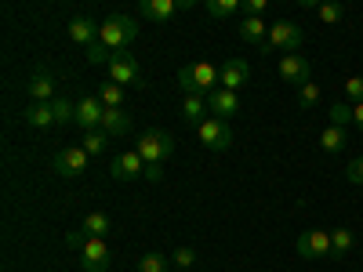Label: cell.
I'll use <instances>...</instances> for the list:
<instances>
[{
  "label": "cell",
  "instance_id": "6da1fadb",
  "mask_svg": "<svg viewBox=\"0 0 363 272\" xmlns=\"http://www.w3.org/2000/svg\"><path fill=\"white\" fill-rule=\"evenodd\" d=\"M178 84H182L186 95L207 98V95H215V91H218V66H211V62H189V66H182Z\"/></svg>",
  "mask_w": 363,
  "mask_h": 272
},
{
  "label": "cell",
  "instance_id": "7a4b0ae2",
  "mask_svg": "<svg viewBox=\"0 0 363 272\" xmlns=\"http://www.w3.org/2000/svg\"><path fill=\"white\" fill-rule=\"evenodd\" d=\"M135 37H138V22H135L131 15H109V18L102 22V29H99V44H106L113 55L124 51Z\"/></svg>",
  "mask_w": 363,
  "mask_h": 272
},
{
  "label": "cell",
  "instance_id": "3957f363",
  "mask_svg": "<svg viewBox=\"0 0 363 272\" xmlns=\"http://www.w3.org/2000/svg\"><path fill=\"white\" fill-rule=\"evenodd\" d=\"M171 153H174V138H171L167 131L149 128V131L138 135V157H142L145 164H164Z\"/></svg>",
  "mask_w": 363,
  "mask_h": 272
},
{
  "label": "cell",
  "instance_id": "277c9868",
  "mask_svg": "<svg viewBox=\"0 0 363 272\" xmlns=\"http://www.w3.org/2000/svg\"><path fill=\"white\" fill-rule=\"evenodd\" d=\"M196 138L203 149H211V153H225V149L233 145V131H229V120H218V116H207L203 124L196 128Z\"/></svg>",
  "mask_w": 363,
  "mask_h": 272
},
{
  "label": "cell",
  "instance_id": "5b68a950",
  "mask_svg": "<svg viewBox=\"0 0 363 272\" xmlns=\"http://www.w3.org/2000/svg\"><path fill=\"white\" fill-rule=\"evenodd\" d=\"M301 40H306V33H301L298 22H272L269 26V47L272 51H284V55H298Z\"/></svg>",
  "mask_w": 363,
  "mask_h": 272
},
{
  "label": "cell",
  "instance_id": "8992f818",
  "mask_svg": "<svg viewBox=\"0 0 363 272\" xmlns=\"http://www.w3.org/2000/svg\"><path fill=\"white\" fill-rule=\"evenodd\" d=\"M113 268V251L106 239L87 236V244L80 247V272H109Z\"/></svg>",
  "mask_w": 363,
  "mask_h": 272
},
{
  "label": "cell",
  "instance_id": "52a82bcc",
  "mask_svg": "<svg viewBox=\"0 0 363 272\" xmlns=\"http://www.w3.org/2000/svg\"><path fill=\"white\" fill-rule=\"evenodd\" d=\"M109 80L120 84V87H142V69H138V58L128 55V51H116L113 62H109Z\"/></svg>",
  "mask_w": 363,
  "mask_h": 272
},
{
  "label": "cell",
  "instance_id": "ba28073f",
  "mask_svg": "<svg viewBox=\"0 0 363 272\" xmlns=\"http://www.w3.org/2000/svg\"><path fill=\"white\" fill-rule=\"evenodd\" d=\"M87 164H91V157L84 153V145H66V149H58L55 160H51V167H55L58 178H77V174L87 171Z\"/></svg>",
  "mask_w": 363,
  "mask_h": 272
},
{
  "label": "cell",
  "instance_id": "9c48e42d",
  "mask_svg": "<svg viewBox=\"0 0 363 272\" xmlns=\"http://www.w3.org/2000/svg\"><path fill=\"white\" fill-rule=\"evenodd\" d=\"M294 247H298L301 258H309V261H323V258L335 254V251H330V232H327V229H309V232H301Z\"/></svg>",
  "mask_w": 363,
  "mask_h": 272
},
{
  "label": "cell",
  "instance_id": "30bf717a",
  "mask_svg": "<svg viewBox=\"0 0 363 272\" xmlns=\"http://www.w3.org/2000/svg\"><path fill=\"white\" fill-rule=\"evenodd\" d=\"M277 73H280L284 84L301 87V84H309V76H313V62H309L306 55H284L280 66H277Z\"/></svg>",
  "mask_w": 363,
  "mask_h": 272
},
{
  "label": "cell",
  "instance_id": "8fae6325",
  "mask_svg": "<svg viewBox=\"0 0 363 272\" xmlns=\"http://www.w3.org/2000/svg\"><path fill=\"white\" fill-rule=\"evenodd\" d=\"M247 76H251L247 58H225L218 66V87H225V91H240L247 84Z\"/></svg>",
  "mask_w": 363,
  "mask_h": 272
},
{
  "label": "cell",
  "instance_id": "7c38bea8",
  "mask_svg": "<svg viewBox=\"0 0 363 272\" xmlns=\"http://www.w3.org/2000/svg\"><path fill=\"white\" fill-rule=\"evenodd\" d=\"M109 174L116 181H135V178H145V160L138 157V149H128V153H120L109 167Z\"/></svg>",
  "mask_w": 363,
  "mask_h": 272
},
{
  "label": "cell",
  "instance_id": "4fadbf2b",
  "mask_svg": "<svg viewBox=\"0 0 363 272\" xmlns=\"http://www.w3.org/2000/svg\"><path fill=\"white\" fill-rule=\"evenodd\" d=\"M102 113H106V106L99 102V95H84L77 102V120L73 124H80V131H99L102 128Z\"/></svg>",
  "mask_w": 363,
  "mask_h": 272
},
{
  "label": "cell",
  "instance_id": "5bb4252c",
  "mask_svg": "<svg viewBox=\"0 0 363 272\" xmlns=\"http://www.w3.org/2000/svg\"><path fill=\"white\" fill-rule=\"evenodd\" d=\"M207 109H211V116L229 120V116H236V113H240V95H236V91L218 87L215 95H207Z\"/></svg>",
  "mask_w": 363,
  "mask_h": 272
},
{
  "label": "cell",
  "instance_id": "9a60e30c",
  "mask_svg": "<svg viewBox=\"0 0 363 272\" xmlns=\"http://www.w3.org/2000/svg\"><path fill=\"white\" fill-rule=\"evenodd\" d=\"M99 22L95 18H87V15H77L73 22H69V40L73 44H80V47H95L99 44Z\"/></svg>",
  "mask_w": 363,
  "mask_h": 272
},
{
  "label": "cell",
  "instance_id": "2e32d148",
  "mask_svg": "<svg viewBox=\"0 0 363 272\" xmlns=\"http://www.w3.org/2000/svg\"><path fill=\"white\" fill-rule=\"evenodd\" d=\"M55 73H48V69H37L33 76H29V98H33V102H55L58 95H55Z\"/></svg>",
  "mask_w": 363,
  "mask_h": 272
},
{
  "label": "cell",
  "instance_id": "e0dca14e",
  "mask_svg": "<svg viewBox=\"0 0 363 272\" xmlns=\"http://www.w3.org/2000/svg\"><path fill=\"white\" fill-rule=\"evenodd\" d=\"M240 40L255 44L258 51H272L269 47V26L262 18H244V22H240Z\"/></svg>",
  "mask_w": 363,
  "mask_h": 272
},
{
  "label": "cell",
  "instance_id": "ac0fdd59",
  "mask_svg": "<svg viewBox=\"0 0 363 272\" xmlns=\"http://www.w3.org/2000/svg\"><path fill=\"white\" fill-rule=\"evenodd\" d=\"M178 11H182L178 0H142V4H138V15L149 18V22H167Z\"/></svg>",
  "mask_w": 363,
  "mask_h": 272
},
{
  "label": "cell",
  "instance_id": "d6986e66",
  "mask_svg": "<svg viewBox=\"0 0 363 272\" xmlns=\"http://www.w3.org/2000/svg\"><path fill=\"white\" fill-rule=\"evenodd\" d=\"M22 120H26L29 128L44 131V128L55 124V109H51V102H33V106H26V109H22Z\"/></svg>",
  "mask_w": 363,
  "mask_h": 272
},
{
  "label": "cell",
  "instance_id": "ffe728a7",
  "mask_svg": "<svg viewBox=\"0 0 363 272\" xmlns=\"http://www.w3.org/2000/svg\"><path fill=\"white\" fill-rule=\"evenodd\" d=\"M207 98H200V95H186L182 98V120H186V124H193V128H200L203 120H207Z\"/></svg>",
  "mask_w": 363,
  "mask_h": 272
},
{
  "label": "cell",
  "instance_id": "44dd1931",
  "mask_svg": "<svg viewBox=\"0 0 363 272\" xmlns=\"http://www.w3.org/2000/svg\"><path fill=\"white\" fill-rule=\"evenodd\" d=\"M102 131H106L109 138L128 135V131H131V116H128L124 109H106V113H102Z\"/></svg>",
  "mask_w": 363,
  "mask_h": 272
},
{
  "label": "cell",
  "instance_id": "7402d4cb",
  "mask_svg": "<svg viewBox=\"0 0 363 272\" xmlns=\"http://www.w3.org/2000/svg\"><path fill=\"white\" fill-rule=\"evenodd\" d=\"M349 145V135H345V128H323V135H320V149L323 153H342V149Z\"/></svg>",
  "mask_w": 363,
  "mask_h": 272
},
{
  "label": "cell",
  "instance_id": "603a6c76",
  "mask_svg": "<svg viewBox=\"0 0 363 272\" xmlns=\"http://www.w3.org/2000/svg\"><path fill=\"white\" fill-rule=\"evenodd\" d=\"M80 229H84L87 236H95V239H106V232L113 229V222H109V215H102V210H91Z\"/></svg>",
  "mask_w": 363,
  "mask_h": 272
},
{
  "label": "cell",
  "instance_id": "cb8c5ba5",
  "mask_svg": "<svg viewBox=\"0 0 363 272\" xmlns=\"http://www.w3.org/2000/svg\"><path fill=\"white\" fill-rule=\"evenodd\" d=\"M99 102H102L106 109H124V87L113 84V80H106V84L99 87Z\"/></svg>",
  "mask_w": 363,
  "mask_h": 272
},
{
  "label": "cell",
  "instance_id": "d4e9b609",
  "mask_svg": "<svg viewBox=\"0 0 363 272\" xmlns=\"http://www.w3.org/2000/svg\"><path fill=\"white\" fill-rule=\"evenodd\" d=\"M80 145H84V153H87V157H102V153H106V145H109V135H106L102 128H99V131H84Z\"/></svg>",
  "mask_w": 363,
  "mask_h": 272
},
{
  "label": "cell",
  "instance_id": "484cf974",
  "mask_svg": "<svg viewBox=\"0 0 363 272\" xmlns=\"http://www.w3.org/2000/svg\"><path fill=\"white\" fill-rule=\"evenodd\" d=\"M352 247H356V232H352V229H345V225H342V229H330V251H335L338 258L349 254Z\"/></svg>",
  "mask_w": 363,
  "mask_h": 272
},
{
  "label": "cell",
  "instance_id": "4316f807",
  "mask_svg": "<svg viewBox=\"0 0 363 272\" xmlns=\"http://www.w3.org/2000/svg\"><path fill=\"white\" fill-rule=\"evenodd\" d=\"M167 268H174V265H171V258L160 254V251H149V254L138 258V272H167Z\"/></svg>",
  "mask_w": 363,
  "mask_h": 272
},
{
  "label": "cell",
  "instance_id": "83f0119b",
  "mask_svg": "<svg viewBox=\"0 0 363 272\" xmlns=\"http://www.w3.org/2000/svg\"><path fill=\"white\" fill-rule=\"evenodd\" d=\"M240 11V0H207V15L211 18H233Z\"/></svg>",
  "mask_w": 363,
  "mask_h": 272
},
{
  "label": "cell",
  "instance_id": "f1b7e54d",
  "mask_svg": "<svg viewBox=\"0 0 363 272\" xmlns=\"http://www.w3.org/2000/svg\"><path fill=\"white\" fill-rule=\"evenodd\" d=\"M51 109H55V124H73L77 120V102H69V98H55Z\"/></svg>",
  "mask_w": 363,
  "mask_h": 272
},
{
  "label": "cell",
  "instance_id": "f546056e",
  "mask_svg": "<svg viewBox=\"0 0 363 272\" xmlns=\"http://www.w3.org/2000/svg\"><path fill=\"white\" fill-rule=\"evenodd\" d=\"M327 116H330V124H335V128H349V124H352V102H345V98L335 102Z\"/></svg>",
  "mask_w": 363,
  "mask_h": 272
},
{
  "label": "cell",
  "instance_id": "4dcf8cb0",
  "mask_svg": "<svg viewBox=\"0 0 363 272\" xmlns=\"http://www.w3.org/2000/svg\"><path fill=\"white\" fill-rule=\"evenodd\" d=\"M316 102H320V84H313V80H309V84H301V91H298V106H301V109H313Z\"/></svg>",
  "mask_w": 363,
  "mask_h": 272
},
{
  "label": "cell",
  "instance_id": "1f68e13d",
  "mask_svg": "<svg viewBox=\"0 0 363 272\" xmlns=\"http://www.w3.org/2000/svg\"><path fill=\"white\" fill-rule=\"evenodd\" d=\"M342 95H345V102H363V76H349L345 84H342Z\"/></svg>",
  "mask_w": 363,
  "mask_h": 272
},
{
  "label": "cell",
  "instance_id": "d6a6232c",
  "mask_svg": "<svg viewBox=\"0 0 363 272\" xmlns=\"http://www.w3.org/2000/svg\"><path fill=\"white\" fill-rule=\"evenodd\" d=\"M316 15H320V22H327V26H335V22H342L345 8H342V4H320V8H316Z\"/></svg>",
  "mask_w": 363,
  "mask_h": 272
},
{
  "label": "cell",
  "instance_id": "836d02e7",
  "mask_svg": "<svg viewBox=\"0 0 363 272\" xmlns=\"http://www.w3.org/2000/svg\"><path fill=\"white\" fill-rule=\"evenodd\" d=\"M171 265H174V268H193V265H196V251H193V247H178V251L171 254Z\"/></svg>",
  "mask_w": 363,
  "mask_h": 272
},
{
  "label": "cell",
  "instance_id": "e575fe53",
  "mask_svg": "<svg viewBox=\"0 0 363 272\" xmlns=\"http://www.w3.org/2000/svg\"><path fill=\"white\" fill-rule=\"evenodd\" d=\"M87 62L91 66H102V62H113V51L106 44H95V47H87Z\"/></svg>",
  "mask_w": 363,
  "mask_h": 272
},
{
  "label": "cell",
  "instance_id": "d590c367",
  "mask_svg": "<svg viewBox=\"0 0 363 272\" xmlns=\"http://www.w3.org/2000/svg\"><path fill=\"white\" fill-rule=\"evenodd\" d=\"M269 0H240V11H244V18H262Z\"/></svg>",
  "mask_w": 363,
  "mask_h": 272
},
{
  "label": "cell",
  "instance_id": "8d00e7d4",
  "mask_svg": "<svg viewBox=\"0 0 363 272\" xmlns=\"http://www.w3.org/2000/svg\"><path fill=\"white\" fill-rule=\"evenodd\" d=\"M345 178L352 181V186H363V157H352L349 167H345Z\"/></svg>",
  "mask_w": 363,
  "mask_h": 272
},
{
  "label": "cell",
  "instance_id": "74e56055",
  "mask_svg": "<svg viewBox=\"0 0 363 272\" xmlns=\"http://www.w3.org/2000/svg\"><path fill=\"white\" fill-rule=\"evenodd\" d=\"M84 244H87V232H84V229H77V232L66 236V247H69V251H80Z\"/></svg>",
  "mask_w": 363,
  "mask_h": 272
},
{
  "label": "cell",
  "instance_id": "f35d334b",
  "mask_svg": "<svg viewBox=\"0 0 363 272\" xmlns=\"http://www.w3.org/2000/svg\"><path fill=\"white\" fill-rule=\"evenodd\" d=\"M145 178L149 181H160L164 178V164H145Z\"/></svg>",
  "mask_w": 363,
  "mask_h": 272
},
{
  "label": "cell",
  "instance_id": "ab89813d",
  "mask_svg": "<svg viewBox=\"0 0 363 272\" xmlns=\"http://www.w3.org/2000/svg\"><path fill=\"white\" fill-rule=\"evenodd\" d=\"M352 124L363 131V102H359V106H352Z\"/></svg>",
  "mask_w": 363,
  "mask_h": 272
}]
</instances>
